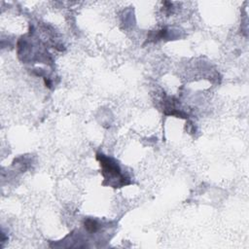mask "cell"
Wrapping results in <instances>:
<instances>
[{"mask_svg": "<svg viewBox=\"0 0 249 249\" xmlns=\"http://www.w3.org/2000/svg\"><path fill=\"white\" fill-rule=\"evenodd\" d=\"M96 160L99 161L102 168L101 173L106 180H115L118 179L121 186L129 184L125 182L124 175L122 174L119 165L110 158L104 156L103 154H96Z\"/></svg>", "mask_w": 249, "mask_h": 249, "instance_id": "6da1fadb", "label": "cell"}, {"mask_svg": "<svg viewBox=\"0 0 249 249\" xmlns=\"http://www.w3.org/2000/svg\"><path fill=\"white\" fill-rule=\"evenodd\" d=\"M84 226H85V229L89 232H95L98 230V228H99L98 223L95 220H93V219H87L84 222Z\"/></svg>", "mask_w": 249, "mask_h": 249, "instance_id": "7a4b0ae2", "label": "cell"}]
</instances>
